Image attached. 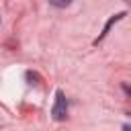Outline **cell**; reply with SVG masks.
Masks as SVG:
<instances>
[{"instance_id":"obj_1","label":"cell","mask_w":131,"mask_h":131,"mask_svg":"<svg viewBox=\"0 0 131 131\" xmlns=\"http://www.w3.org/2000/svg\"><path fill=\"white\" fill-rule=\"evenodd\" d=\"M51 117L55 121H63L68 117V100H66V94L61 90L55 92V102H53V108H51Z\"/></svg>"},{"instance_id":"obj_2","label":"cell","mask_w":131,"mask_h":131,"mask_svg":"<svg viewBox=\"0 0 131 131\" xmlns=\"http://www.w3.org/2000/svg\"><path fill=\"white\" fill-rule=\"evenodd\" d=\"M49 4H53V6H57V8H66V6L72 4V0H49Z\"/></svg>"}]
</instances>
